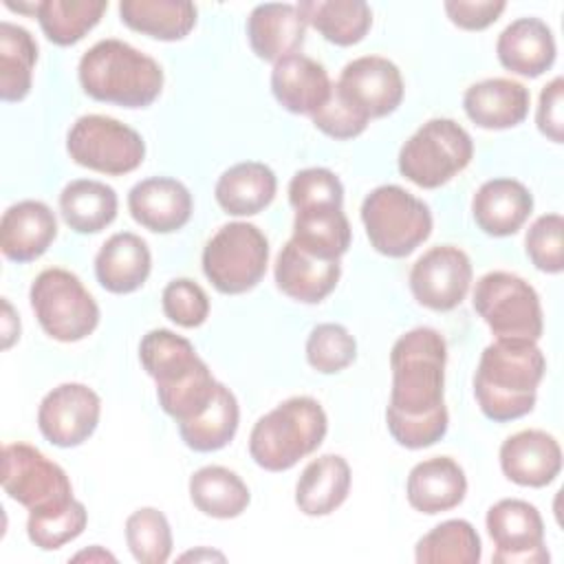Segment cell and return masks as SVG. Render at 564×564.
I'll use <instances>...</instances> for the list:
<instances>
[{"label":"cell","instance_id":"1","mask_svg":"<svg viewBox=\"0 0 564 564\" xmlns=\"http://www.w3.org/2000/svg\"><path fill=\"white\" fill-rule=\"evenodd\" d=\"M445 364L447 344L436 328L419 326L394 341L390 350L392 388L386 425L401 447L423 449L447 434Z\"/></svg>","mask_w":564,"mask_h":564},{"label":"cell","instance_id":"2","mask_svg":"<svg viewBox=\"0 0 564 564\" xmlns=\"http://www.w3.org/2000/svg\"><path fill=\"white\" fill-rule=\"evenodd\" d=\"M544 372L546 359L538 341L494 339L480 352L474 372V397L480 412L496 423L527 416L535 408Z\"/></svg>","mask_w":564,"mask_h":564},{"label":"cell","instance_id":"3","mask_svg":"<svg viewBox=\"0 0 564 564\" xmlns=\"http://www.w3.org/2000/svg\"><path fill=\"white\" fill-rule=\"evenodd\" d=\"M82 90L101 104L148 108L163 90L161 64L123 40H99L79 59Z\"/></svg>","mask_w":564,"mask_h":564},{"label":"cell","instance_id":"4","mask_svg":"<svg viewBox=\"0 0 564 564\" xmlns=\"http://www.w3.org/2000/svg\"><path fill=\"white\" fill-rule=\"evenodd\" d=\"M328 432V416L313 397H291L260 416L249 434V454L267 471H286L313 454Z\"/></svg>","mask_w":564,"mask_h":564},{"label":"cell","instance_id":"5","mask_svg":"<svg viewBox=\"0 0 564 564\" xmlns=\"http://www.w3.org/2000/svg\"><path fill=\"white\" fill-rule=\"evenodd\" d=\"M361 223L370 247L388 258H405L432 234L427 203L399 185H379L361 203Z\"/></svg>","mask_w":564,"mask_h":564},{"label":"cell","instance_id":"6","mask_svg":"<svg viewBox=\"0 0 564 564\" xmlns=\"http://www.w3.org/2000/svg\"><path fill=\"white\" fill-rule=\"evenodd\" d=\"M474 156L469 132L454 119L425 121L399 150V172L423 189H436L463 172Z\"/></svg>","mask_w":564,"mask_h":564},{"label":"cell","instance_id":"7","mask_svg":"<svg viewBox=\"0 0 564 564\" xmlns=\"http://www.w3.org/2000/svg\"><path fill=\"white\" fill-rule=\"evenodd\" d=\"M29 300L37 324L55 341H82L99 324V306L73 271L59 267L40 271L31 282Z\"/></svg>","mask_w":564,"mask_h":564},{"label":"cell","instance_id":"8","mask_svg":"<svg viewBox=\"0 0 564 564\" xmlns=\"http://www.w3.org/2000/svg\"><path fill=\"white\" fill-rule=\"evenodd\" d=\"M203 273L218 293L240 295L260 284L269 264V240L251 223L223 225L203 249Z\"/></svg>","mask_w":564,"mask_h":564},{"label":"cell","instance_id":"9","mask_svg":"<svg viewBox=\"0 0 564 564\" xmlns=\"http://www.w3.org/2000/svg\"><path fill=\"white\" fill-rule=\"evenodd\" d=\"M471 304L496 339L538 341L542 337L544 315L540 297L535 289L516 273H485L474 286Z\"/></svg>","mask_w":564,"mask_h":564},{"label":"cell","instance_id":"10","mask_svg":"<svg viewBox=\"0 0 564 564\" xmlns=\"http://www.w3.org/2000/svg\"><path fill=\"white\" fill-rule=\"evenodd\" d=\"M68 156L93 172L121 176L134 172L145 159L143 137L106 115H82L66 134Z\"/></svg>","mask_w":564,"mask_h":564},{"label":"cell","instance_id":"11","mask_svg":"<svg viewBox=\"0 0 564 564\" xmlns=\"http://www.w3.org/2000/svg\"><path fill=\"white\" fill-rule=\"evenodd\" d=\"M2 489L29 511L59 507L73 500L68 474L29 443L2 447Z\"/></svg>","mask_w":564,"mask_h":564},{"label":"cell","instance_id":"12","mask_svg":"<svg viewBox=\"0 0 564 564\" xmlns=\"http://www.w3.org/2000/svg\"><path fill=\"white\" fill-rule=\"evenodd\" d=\"M487 533L496 546L498 564H544L551 560L544 546V520L535 505L520 498H502L489 507Z\"/></svg>","mask_w":564,"mask_h":564},{"label":"cell","instance_id":"13","mask_svg":"<svg viewBox=\"0 0 564 564\" xmlns=\"http://www.w3.org/2000/svg\"><path fill=\"white\" fill-rule=\"evenodd\" d=\"M471 278V260L460 247L436 245L412 264L408 282L421 306L445 313L465 300Z\"/></svg>","mask_w":564,"mask_h":564},{"label":"cell","instance_id":"14","mask_svg":"<svg viewBox=\"0 0 564 564\" xmlns=\"http://www.w3.org/2000/svg\"><path fill=\"white\" fill-rule=\"evenodd\" d=\"M99 416V394L86 383L68 381L44 394L37 408V427L51 445L68 449L93 436Z\"/></svg>","mask_w":564,"mask_h":564},{"label":"cell","instance_id":"15","mask_svg":"<svg viewBox=\"0 0 564 564\" xmlns=\"http://www.w3.org/2000/svg\"><path fill=\"white\" fill-rule=\"evenodd\" d=\"M333 86L344 101L368 119H381L394 112L405 93L399 66L381 55L350 59Z\"/></svg>","mask_w":564,"mask_h":564},{"label":"cell","instance_id":"16","mask_svg":"<svg viewBox=\"0 0 564 564\" xmlns=\"http://www.w3.org/2000/svg\"><path fill=\"white\" fill-rule=\"evenodd\" d=\"M500 469L507 480L520 487H546L562 469V449L544 430H520L500 445Z\"/></svg>","mask_w":564,"mask_h":564},{"label":"cell","instance_id":"17","mask_svg":"<svg viewBox=\"0 0 564 564\" xmlns=\"http://www.w3.org/2000/svg\"><path fill=\"white\" fill-rule=\"evenodd\" d=\"M128 212L141 227L154 234H172L189 223L194 200L181 181L150 176L128 192Z\"/></svg>","mask_w":564,"mask_h":564},{"label":"cell","instance_id":"18","mask_svg":"<svg viewBox=\"0 0 564 564\" xmlns=\"http://www.w3.org/2000/svg\"><path fill=\"white\" fill-rule=\"evenodd\" d=\"M57 238V218L42 200H20L7 207L0 220V247L13 262H33L42 258Z\"/></svg>","mask_w":564,"mask_h":564},{"label":"cell","instance_id":"19","mask_svg":"<svg viewBox=\"0 0 564 564\" xmlns=\"http://www.w3.org/2000/svg\"><path fill=\"white\" fill-rule=\"evenodd\" d=\"M531 106L524 84L509 77H489L471 84L463 95V110L482 130H507L520 126Z\"/></svg>","mask_w":564,"mask_h":564},{"label":"cell","instance_id":"20","mask_svg":"<svg viewBox=\"0 0 564 564\" xmlns=\"http://www.w3.org/2000/svg\"><path fill=\"white\" fill-rule=\"evenodd\" d=\"M271 93L284 110L313 117L328 101L333 84L319 62L295 53L273 64Z\"/></svg>","mask_w":564,"mask_h":564},{"label":"cell","instance_id":"21","mask_svg":"<svg viewBox=\"0 0 564 564\" xmlns=\"http://www.w3.org/2000/svg\"><path fill=\"white\" fill-rule=\"evenodd\" d=\"M306 35V20L297 4L264 2L251 9L247 18V40L251 51L264 62H280L295 55Z\"/></svg>","mask_w":564,"mask_h":564},{"label":"cell","instance_id":"22","mask_svg":"<svg viewBox=\"0 0 564 564\" xmlns=\"http://www.w3.org/2000/svg\"><path fill=\"white\" fill-rule=\"evenodd\" d=\"M341 275L339 260H322L302 251L291 240L280 249L273 267L275 286L291 300L317 304L326 300Z\"/></svg>","mask_w":564,"mask_h":564},{"label":"cell","instance_id":"23","mask_svg":"<svg viewBox=\"0 0 564 564\" xmlns=\"http://www.w3.org/2000/svg\"><path fill=\"white\" fill-rule=\"evenodd\" d=\"M496 55L502 68L533 79L553 66L557 46L551 26L544 20L518 18L498 35Z\"/></svg>","mask_w":564,"mask_h":564},{"label":"cell","instance_id":"24","mask_svg":"<svg viewBox=\"0 0 564 564\" xmlns=\"http://www.w3.org/2000/svg\"><path fill=\"white\" fill-rule=\"evenodd\" d=\"M533 212L531 192L516 178L485 181L471 198V216L478 229L494 238L516 234Z\"/></svg>","mask_w":564,"mask_h":564},{"label":"cell","instance_id":"25","mask_svg":"<svg viewBox=\"0 0 564 564\" xmlns=\"http://www.w3.org/2000/svg\"><path fill=\"white\" fill-rule=\"evenodd\" d=\"M467 494V476L452 456H432L416 463L405 482L412 509L436 516L458 507Z\"/></svg>","mask_w":564,"mask_h":564},{"label":"cell","instance_id":"26","mask_svg":"<svg viewBox=\"0 0 564 564\" xmlns=\"http://www.w3.org/2000/svg\"><path fill=\"white\" fill-rule=\"evenodd\" d=\"M150 271V247L132 231L112 234L95 256V278L108 293L115 295H128L141 289Z\"/></svg>","mask_w":564,"mask_h":564},{"label":"cell","instance_id":"27","mask_svg":"<svg viewBox=\"0 0 564 564\" xmlns=\"http://www.w3.org/2000/svg\"><path fill=\"white\" fill-rule=\"evenodd\" d=\"M350 465L339 454H324L311 460L295 482V505L304 516H330L350 494Z\"/></svg>","mask_w":564,"mask_h":564},{"label":"cell","instance_id":"28","mask_svg":"<svg viewBox=\"0 0 564 564\" xmlns=\"http://www.w3.org/2000/svg\"><path fill=\"white\" fill-rule=\"evenodd\" d=\"M278 192L275 172L260 161H242L225 170L214 187L216 203L229 216H256Z\"/></svg>","mask_w":564,"mask_h":564},{"label":"cell","instance_id":"29","mask_svg":"<svg viewBox=\"0 0 564 564\" xmlns=\"http://www.w3.org/2000/svg\"><path fill=\"white\" fill-rule=\"evenodd\" d=\"M350 238V223L341 207L317 205L295 212L291 242L315 258L339 260L348 251Z\"/></svg>","mask_w":564,"mask_h":564},{"label":"cell","instance_id":"30","mask_svg":"<svg viewBox=\"0 0 564 564\" xmlns=\"http://www.w3.org/2000/svg\"><path fill=\"white\" fill-rule=\"evenodd\" d=\"M192 505L216 520H231L247 511L251 494L247 482L223 465H205L189 476Z\"/></svg>","mask_w":564,"mask_h":564},{"label":"cell","instance_id":"31","mask_svg":"<svg viewBox=\"0 0 564 564\" xmlns=\"http://www.w3.org/2000/svg\"><path fill=\"white\" fill-rule=\"evenodd\" d=\"M121 22L148 37L176 42L196 26V7L187 0H121Z\"/></svg>","mask_w":564,"mask_h":564},{"label":"cell","instance_id":"32","mask_svg":"<svg viewBox=\"0 0 564 564\" xmlns=\"http://www.w3.org/2000/svg\"><path fill=\"white\" fill-rule=\"evenodd\" d=\"M117 192L95 178L70 181L59 194V214L77 234H99L117 218Z\"/></svg>","mask_w":564,"mask_h":564},{"label":"cell","instance_id":"33","mask_svg":"<svg viewBox=\"0 0 564 564\" xmlns=\"http://www.w3.org/2000/svg\"><path fill=\"white\" fill-rule=\"evenodd\" d=\"M297 9L335 46L359 44L372 26V11L364 0H302Z\"/></svg>","mask_w":564,"mask_h":564},{"label":"cell","instance_id":"34","mask_svg":"<svg viewBox=\"0 0 564 564\" xmlns=\"http://www.w3.org/2000/svg\"><path fill=\"white\" fill-rule=\"evenodd\" d=\"M240 408L236 394L218 381L212 403L194 419L178 423L181 441L194 452H218L229 445L238 432Z\"/></svg>","mask_w":564,"mask_h":564},{"label":"cell","instance_id":"35","mask_svg":"<svg viewBox=\"0 0 564 564\" xmlns=\"http://www.w3.org/2000/svg\"><path fill=\"white\" fill-rule=\"evenodd\" d=\"M139 361L156 388L183 379L203 364L192 341L167 328H154L141 337Z\"/></svg>","mask_w":564,"mask_h":564},{"label":"cell","instance_id":"36","mask_svg":"<svg viewBox=\"0 0 564 564\" xmlns=\"http://www.w3.org/2000/svg\"><path fill=\"white\" fill-rule=\"evenodd\" d=\"M37 62V42L13 22H0V99L7 104L22 101L33 86Z\"/></svg>","mask_w":564,"mask_h":564},{"label":"cell","instance_id":"37","mask_svg":"<svg viewBox=\"0 0 564 564\" xmlns=\"http://www.w3.org/2000/svg\"><path fill=\"white\" fill-rule=\"evenodd\" d=\"M106 9V0H40L35 18L48 42L73 46L99 24Z\"/></svg>","mask_w":564,"mask_h":564},{"label":"cell","instance_id":"38","mask_svg":"<svg viewBox=\"0 0 564 564\" xmlns=\"http://www.w3.org/2000/svg\"><path fill=\"white\" fill-rule=\"evenodd\" d=\"M480 557V535L463 518L436 524L414 546V560L419 564H478Z\"/></svg>","mask_w":564,"mask_h":564},{"label":"cell","instance_id":"39","mask_svg":"<svg viewBox=\"0 0 564 564\" xmlns=\"http://www.w3.org/2000/svg\"><path fill=\"white\" fill-rule=\"evenodd\" d=\"M126 544L139 564H163L172 555V529L163 511L141 507L126 520Z\"/></svg>","mask_w":564,"mask_h":564},{"label":"cell","instance_id":"40","mask_svg":"<svg viewBox=\"0 0 564 564\" xmlns=\"http://www.w3.org/2000/svg\"><path fill=\"white\" fill-rule=\"evenodd\" d=\"M88 524V511L79 500H70L59 507L29 511L26 535L31 544L42 551H55L70 540L79 538Z\"/></svg>","mask_w":564,"mask_h":564},{"label":"cell","instance_id":"41","mask_svg":"<svg viewBox=\"0 0 564 564\" xmlns=\"http://www.w3.org/2000/svg\"><path fill=\"white\" fill-rule=\"evenodd\" d=\"M357 357V341L341 324H317L306 339V361L322 375H335L348 368Z\"/></svg>","mask_w":564,"mask_h":564},{"label":"cell","instance_id":"42","mask_svg":"<svg viewBox=\"0 0 564 564\" xmlns=\"http://www.w3.org/2000/svg\"><path fill=\"white\" fill-rule=\"evenodd\" d=\"M564 218L560 214H544L533 220L524 236V251L533 267L542 273H562L564 247H562Z\"/></svg>","mask_w":564,"mask_h":564},{"label":"cell","instance_id":"43","mask_svg":"<svg viewBox=\"0 0 564 564\" xmlns=\"http://www.w3.org/2000/svg\"><path fill=\"white\" fill-rule=\"evenodd\" d=\"M161 306L165 317L181 328H198L209 317V297L205 289L189 278L167 282L161 293Z\"/></svg>","mask_w":564,"mask_h":564},{"label":"cell","instance_id":"44","mask_svg":"<svg viewBox=\"0 0 564 564\" xmlns=\"http://www.w3.org/2000/svg\"><path fill=\"white\" fill-rule=\"evenodd\" d=\"M289 203L295 212L317 205L344 207V185L339 176L326 167H306L293 174L289 183Z\"/></svg>","mask_w":564,"mask_h":564},{"label":"cell","instance_id":"45","mask_svg":"<svg viewBox=\"0 0 564 564\" xmlns=\"http://www.w3.org/2000/svg\"><path fill=\"white\" fill-rule=\"evenodd\" d=\"M311 119H313V126L319 132H324L326 137L337 139V141L359 137L370 123V119L366 115L355 110L348 101H344L335 93V86H333V93H330L328 101Z\"/></svg>","mask_w":564,"mask_h":564},{"label":"cell","instance_id":"46","mask_svg":"<svg viewBox=\"0 0 564 564\" xmlns=\"http://www.w3.org/2000/svg\"><path fill=\"white\" fill-rule=\"evenodd\" d=\"M443 9L452 24H456L463 31H482L491 26L502 11L507 9V2L502 0H445Z\"/></svg>","mask_w":564,"mask_h":564},{"label":"cell","instance_id":"47","mask_svg":"<svg viewBox=\"0 0 564 564\" xmlns=\"http://www.w3.org/2000/svg\"><path fill=\"white\" fill-rule=\"evenodd\" d=\"M564 79L553 77L540 93L538 110H535V126L538 130L551 139L553 143L564 141Z\"/></svg>","mask_w":564,"mask_h":564},{"label":"cell","instance_id":"48","mask_svg":"<svg viewBox=\"0 0 564 564\" xmlns=\"http://www.w3.org/2000/svg\"><path fill=\"white\" fill-rule=\"evenodd\" d=\"M4 317H2V348H11V344L20 337V319L13 313V306L9 300H2Z\"/></svg>","mask_w":564,"mask_h":564},{"label":"cell","instance_id":"49","mask_svg":"<svg viewBox=\"0 0 564 564\" xmlns=\"http://www.w3.org/2000/svg\"><path fill=\"white\" fill-rule=\"evenodd\" d=\"M73 560H88V562H106V560H110V562H115V555H110L108 551H104L101 546H93L90 551H82V553H77Z\"/></svg>","mask_w":564,"mask_h":564},{"label":"cell","instance_id":"50","mask_svg":"<svg viewBox=\"0 0 564 564\" xmlns=\"http://www.w3.org/2000/svg\"><path fill=\"white\" fill-rule=\"evenodd\" d=\"M187 557H194V560H198V557H220L223 560V555L220 553H214V551H198V553H187V555H183V560H187Z\"/></svg>","mask_w":564,"mask_h":564}]
</instances>
